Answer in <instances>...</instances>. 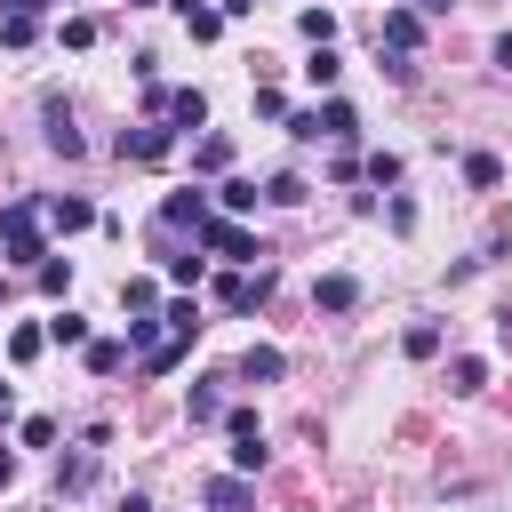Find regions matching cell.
<instances>
[{
    "label": "cell",
    "mask_w": 512,
    "mask_h": 512,
    "mask_svg": "<svg viewBox=\"0 0 512 512\" xmlns=\"http://www.w3.org/2000/svg\"><path fill=\"white\" fill-rule=\"evenodd\" d=\"M40 224H48V216H40L32 192L8 200V208H0V256H8V264H40V256H48V232H40Z\"/></svg>",
    "instance_id": "obj_1"
},
{
    "label": "cell",
    "mask_w": 512,
    "mask_h": 512,
    "mask_svg": "<svg viewBox=\"0 0 512 512\" xmlns=\"http://www.w3.org/2000/svg\"><path fill=\"white\" fill-rule=\"evenodd\" d=\"M192 240H200V248H216L224 264H256V256H264V248H256V232H240L232 216H208V224H200Z\"/></svg>",
    "instance_id": "obj_2"
},
{
    "label": "cell",
    "mask_w": 512,
    "mask_h": 512,
    "mask_svg": "<svg viewBox=\"0 0 512 512\" xmlns=\"http://www.w3.org/2000/svg\"><path fill=\"white\" fill-rule=\"evenodd\" d=\"M40 136H48V152H64V160L88 152V136L72 128V104H64V96H40Z\"/></svg>",
    "instance_id": "obj_3"
},
{
    "label": "cell",
    "mask_w": 512,
    "mask_h": 512,
    "mask_svg": "<svg viewBox=\"0 0 512 512\" xmlns=\"http://www.w3.org/2000/svg\"><path fill=\"white\" fill-rule=\"evenodd\" d=\"M112 152H120V160H168V152H176V128H168V120H136V128H120Z\"/></svg>",
    "instance_id": "obj_4"
},
{
    "label": "cell",
    "mask_w": 512,
    "mask_h": 512,
    "mask_svg": "<svg viewBox=\"0 0 512 512\" xmlns=\"http://www.w3.org/2000/svg\"><path fill=\"white\" fill-rule=\"evenodd\" d=\"M200 504L208 512H256V488H248V472H208L200 480Z\"/></svg>",
    "instance_id": "obj_5"
},
{
    "label": "cell",
    "mask_w": 512,
    "mask_h": 512,
    "mask_svg": "<svg viewBox=\"0 0 512 512\" xmlns=\"http://www.w3.org/2000/svg\"><path fill=\"white\" fill-rule=\"evenodd\" d=\"M376 48H392V56H416V48H424V16H416V8H384V24H376Z\"/></svg>",
    "instance_id": "obj_6"
},
{
    "label": "cell",
    "mask_w": 512,
    "mask_h": 512,
    "mask_svg": "<svg viewBox=\"0 0 512 512\" xmlns=\"http://www.w3.org/2000/svg\"><path fill=\"white\" fill-rule=\"evenodd\" d=\"M264 296H272V272H264V264H256V272H224V280H216V304H224V312H248V304H264Z\"/></svg>",
    "instance_id": "obj_7"
},
{
    "label": "cell",
    "mask_w": 512,
    "mask_h": 512,
    "mask_svg": "<svg viewBox=\"0 0 512 512\" xmlns=\"http://www.w3.org/2000/svg\"><path fill=\"white\" fill-rule=\"evenodd\" d=\"M208 224V192H168L160 200V232H200Z\"/></svg>",
    "instance_id": "obj_8"
},
{
    "label": "cell",
    "mask_w": 512,
    "mask_h": 512,
    "mask_svg": "<svg viewBox=\"0 0 512 512\" xmlns=\"http://www.w3.org/2000/svg\"><path fill=\"white\" fill-rule=\"evenodd\" d=\"M352 304H360V280L352 272H320L312 280V312H352Z\"/></svg>",
    "instance_id": "obj_9"
},
{
    "label": "cell",
    "mask_w": 512,
    "mask_h": 512,
    "mask_svg": "<svg viewBox=\"0 0 512 512\" xmlns=\"http://www.w3.org/2000/svg\"><path fill=\"white\" fill-rule=\"evenodd\" d=\"M184 416H192V424H224V376H192Z\"/></svg>",
    "instance_id": "obj_10"
},
{
    "label": "cell",
    "mask_w": 512,
    "mask_h": 512,
    "mask_svg": "<svg viewBox=\"0 0 512 512\" xmlns=\"http://www.w3.org/2000/svg\"><path fill=\"white\" fill-rule=\"evenodd\" d=\"M96 456H104V448H88V440H80V448H72V456L56 464V488H64V496H80V488L96 480Z\"/></svg>",
    "instance_id": "obj_11"
},
{
    "label": "cell",
    "mask_w": 512,
    "mask_h": 512,
    "mask_svg": "<svg viewBox=\"0 0 512 512\" xmlns=\"http://www.w3.org/2000/svg\"><path fill=\"white\" fill-rule=\"evenodd\" d=\"M160 120H168V128H200V120H208V96H200V88H176V96L160 104Z\"/></svg>",
    "instance_id": "obj_12"
},
{
    "label": "cell",
    "mask_w": 512,
    "mask_h": 512,
    "mask_svg": "<svg viewBox=\"0 0 512 512\" xmlns=\"http://www.w3.org/2000/svg\"><path fill=\"white\" fill-rule=\"evenodd\" d=\"M40 216H48L56 232H80V224H96V208H88V200H72V192H56V200H40Z\"/></svg>",
    "instance_id": "obj_13"
},
{
    "label": "cell",
    "mask_w": 512,
    "mask_h": 512,
    "mask_svg": "<svg viewBox=\"0 0 512 512\" xmlns=\"http://www.w3.org/2000/svg\"><path fill=\"white\" fill-rule=\"evenodd\" d=\"M240 376H248V384H280V376H288V360H280L272 344H248V352H240Z\"/></svg>",
    "instance_id": "obj_14"
},
{
    "label": "cell",
    "mask_w": 512,
    "mask_h": 512,
    "mask_svg": "<svg viewBox=\"0 0 512 512\" xmlns=\"http://www.w3.org/2000/svg\"><path fill=\"white\" fill-rule=\"evenodd\" d=\"M312 120H320V136H336V144H352V128H360V112H352L344 96H328V104H320Z\"/></svg>",
    "instance_id": "obj_15"
},
{
    "label": "cell",
    "mask_w": 512,
    "mask_h": 512,
    "mask_svg": "<svg viewBox=\"0 0 512 512\" xmlns=\"http://www.w3.org/2000/svg\"><path fill=\"white\" fill-rule=\"evenodd\" d=\"M192 168H200V176H224V168H232V136H200V144H192Z\"/></svg>",
    "instance_id": "obj_16"
},
{
    "label": "cell",
    "mask_w": 512,
    "mask_h": 512,
    "mask_svg": "<svg viewBox=\"0 0 512 512\" xmlns=\"http://www.w3.org/2000/svg\"><path fill=\"white\" fill-rule=\"evenodd\" d=\"M464 184H472V192H496V184H504V160H496V152H464Z\"/></svg>",
    "instance_id": "obj_17"
},
{
    "label": "cell",
    "mask_w": 512,
    "mask_h": 512,
    "mask_svg": "<svg viewBox=\"0 0 512 512\" xmlns=\"http://www.w3.org/2000/svg\"><path fill=\"white\" fill-rule=\"evenodd\" d=\"M304 80H312V88H336V80H344V56L320 40V48H312V64H304Z\"/></svg>",
    "instance_id": "obj_18"
},
{
    "label": "cell",
    "mask_w": 512,
    "mask_h": 512,
    "mask_svg": "<svg viewBox=\"0 0 512 512\" xmlns=\"http://www.w3.org/2000/svg\"><path fill=\"white\" fill-rule=\"evenodd\" d=\"M216 208H224V216H248V208H256V184H248V176H224V184H216Z\"/></svg>",
    "instance_id": "obj_19"
},
{
    "label": "cell",
    "mask_w": 512,
    "mask_h": 512,
    "mask_svg": "<svg viewBox=\"0 0 512 512\" xmlns=\"http://www.w3.org/2000/svg\"><path fill=\"white\" fill-rule=\"evenodd\" d=\"M80 352H88L96 376H120V368H128V344H112V336H96V344H80Z\"/></svg>",
    "instance_id": "obj_20"
},
{
    "label": "cell",
    "mask_w": 512,
    "mask_h": 512,
    "mask_svg": "<svg viewBox=\"0 0 512 512\" xmlns=\"http://www.w3.org/2000/svg\"><path fill=\"white\" fill-rule=\"evenodd\" d=\"M32 32H40V16H32V8H8V16H0V40H8V48H24Z\"/></svg>",
    "instance_id": "obj_21"
},
{
    "label": "cell",
    "mask_w": 512,
    "mask_h": 512,
    "mask_svg": "<svg viewBox=\"0 0 512 512\" xmlns=\"http://www.w3.org/2000/svg\"><path fill=\"white\" fill-rule=\"evenodd\" d=\"M304 192H312V184H304V176H296V168H280V176H272V184H264V200H280V208H296V200H304Z\"/></svg>",
    "instance_id": "obj_22"
},
{
    "label": "cell",
    "mask_w": 512,
    "mask_h": 512,
    "mask_svg": "<svg viewBox=\"0 0 512 512\" xmlns=\"http://www.w3.org/2000/svg\"><path fill=\"white\" fill-rule=\"evenodd\" d=\"M32 280H40V296H64V288H72V264H56V256H40V264H32Z\"/></svg>",
    "instance_id": "obj_23"
},
{
    "label": "cell",
    "mask_w": 512,
    "mask_h": 512,
    "mask_svg": "<svg viewBox=\"0 0 512 512\" xmlns=\"http://www.w3.org/2000/svg\"><path fill=\"white\" fill-rule=\"evenodd\" d=\"M400 352H408V360H432V352H440V328H432V320H416V328L400 336Z\"/></svg>",
    "instance_id": "obj_24"
},
{
    "label": "cell",
    "mask_w": 512,
    "mask_h": 512,
    "mask_svg": "<svg viewBox=\"0 0 512 512\" xmlns=\"http://www.w3.org/2000/svg\"><path fill=\"white\" fill-rule=\"evenodd\" d=\"M160 320H168V328H176V336H200V304H192V296H176V304H168V312H160Z\"/></svg>",
    "instance_id": "obj_25"
},
{
    "label": "cell",
    "mask_w": 512,
    "mask_h": 512,
    "mask_svg": "<svg viewBox=\"0 0 512 512\" xmlns=\"http://www.w3.org/2000/svg\"><path fill=\"white\" fill-rule=\"evenodd\" d=\"M48 344H88V320H80V312H56V320H48Z\"/></svg>",
    "instance_id": "obj_26"
},
{
    "label": "cell",
    "mask_w": 512,
    "mask_h": 512,
    "mask_svg": "<svg viewBox=\"0 0 512 512\" xmlns=\"http://www.w3.org/2000/svg\"><path fill=\"white\" fill-rule=\"evenodd\" d=\"M40 352H48V328H16L8 336V360H40Z\"/></svg>",
    "instance_id": "obj_27"
},
{
    "label": "cell",
    "mask_w": 512,
    "mask_h": 512,
    "mask_svg": "<svg viewBox=\"0 0 512 512\" xmlns=\"http://www.w3.org/2000/svg\"><path fill=\"white\" fill-rule=\"evenodd\" d=\"M448 384H456V392H480V384H488V360H472V352H464V360L448 368Z\"/></svg>",
    "instance_id": "obj_28"
},
{
    "label": "cell",
    "mask_w": 512,
    "mask_h": 512,
    "mask_svg": "<svg viewBox=\"0 0 512 512\" xmlns=\"http://www.w3.org/2000/svg\"><path fill=\"white\" fill-rule=\"evenodd\" d=\"M232 472H264V432H248V440H232Z\"/></svg>",
    "instance_id": "obj_29"
},
{
    "label": "cell",
    "mask_w": 512,
    "mask_h": 512,
    "mask_svg": "<svg viewBox=\"0 0 512 512\" xmlns=\"http://www.w3.org/2000/svg\"><path fill=\"white\" fill-rule=\"evenodd\" d=\"M184 24H192V40H216L224 32V8H184Z\"/></svg>",
    "instance_id": "obj_30"
},
{
    "label": "cell",
    "mask_w": 512,
    "mask_h": 512,
    "mask_svg": "<svg viewBox=\"0 0 512 512\" xmlns=\"http://www.w3.org/2000/svg\"><path fill=\"white\" fill-rule=\"evenodd\" d=\"M296 32H304V40H312V48H320V40H328V32H336V16H328V8H304V16H296Z\"/></svg>",
    "instance_id": "obj_31"
},
{
    "label": "cell",
    "mask_w": 512,
    "mask_h": 512,
    "mask_svg": "<svg viewBox=\"0 0 512 512\" xmlns=\"http://www.w3.org/2000/svg\"><path fill=\"white\" fill-rule=\"evenodd\" d=\"M200 272H208V256H192V248H184V256H168V280H176V288H192Z\"/></svg>",
    "instance_id": "obj_32"
},
{
    "label": "cell",
    "mask_w": 512,
    "mask_h": 512,
    "mask_svg": "<svg viewBox=\"0 0 512 512\" xmlns=\"http://www.w3.org/2000/svg\"><path fill=\"white\" fill-rule=\"evenodd\" d=\"M64 48H96V16H64Z\"/></svg>",
    "instance_id": "obj_33"
},
{
    "label": "cell",
    "mask_w": 512,
    "mask_h": 512,
    "mask_svg": "<svg viewBox=\"0 0 512 512\" xmlns=\"http://www.w3.org/2000/svg\"><path fill=\"white\" fill-rule=\"evenodd\" d=\"M152 296H160L152 280H128V288H120V304H128V312H152Z\"/></svg>",
    "instance_id": "obj_34"
},
{
    "label": "cell",
    "mask_w": 512,
    "mask_h": 512,
    "mask_svg": "<svg viewBox=\"0 0 512 512\" xmlns=\"http://www.w3.org/2000/svg\"><path fill=\"white\" fill-rule=\"evenodd\" d=\"M224 432H232V440H248V432H264V424H256V408H224Z\"/></svg>",
    "instance_id": "obj_35"
},
{
    "label": "cell",
    "mask_w": 512,
    "mask_h": 512,
    "mask_svg": "<svg viewBox=\"0 0 512 512\" xmlns=\"http://www.w3.org/2000/svg\"><path fill=\"white\" fill-rule=\"evenodd\" d=\"M488 64H496V72H512V32H496V48H488Z\"/></svg>",
    "instance_id": "obj_36"
},
{
    "label": "cell",
    "mask_w": 512,
    "mask_h": 512,
    "mask_svg": "<svg viewBox=\"0 0 512 512\" xmlns=\"http://www.w3.org/2000/svg\"><path fill=\"white\" fill-rule=\"evenodd\" d=\"M400 8H416V16H448L456 0H400Z\"/></svg>",
    "instance_id": "obj_37"
},
{
    "label": "cell",
    "mask_w": 512,
    "mask_h": 512,
    "mask_svg": "<svg viewBox=\"0 0 512 512\" xmlns=\"http://www.w3.org/2000/svg\"><path fill=\"white\" fill-rule=\"evenodd\" d=\"M112 512H160V504H152V496H120Z\"/></svg>",
    "instance_id": "obj_38"
},
{
    "label": "cell",
    "mask_w": 512,
    "mask_h": 512,
    "mask_svg": "<svg viewBox=\"0 0 512 512\" xmlns=\"http://www.w3.org/2000/svg\"><path fill=\"white\" fill-rule=\"evenodd\" d=\"M8 480H16V456H8V448H0V488H8Z\"/></svg>",
    "instance_id": "obj_39"
},
{
    "label": "cell",
    "mask_w": 512,
    "mask_h": 512,
    "mask_svg": "<svg viewBox=\"0 0 512 512\" xmlns=\"http://www.w3.org/2000/svg\"><path fill=\"white\" fill-rule=\"evenodd\" d=\"M8 408H16V392H8V384H0V416H8Z\"/></svg>",
    "instance_id": "obj_40"
},
{
    "label": "cell",
    "mask_w": 512,
    "mask_h": 512,
    "mask_svg": "<svg viewBox=\"0 0 512 512\" xmlns=\"http://www.w3.org/2000/svg\"><path fill=\"white\" fill-rule=\"evenodd\" d=\"M136 8H152V0H136Z\"/></svg>",
    "instance_id": "obj_41"
}]
</instances>
